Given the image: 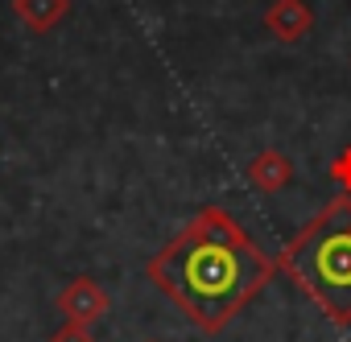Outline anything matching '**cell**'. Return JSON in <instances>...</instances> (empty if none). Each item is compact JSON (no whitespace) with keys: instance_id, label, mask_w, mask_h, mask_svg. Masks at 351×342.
<instances>
[{"instance_id":"6da1fadb","label":"cell","mask_w":351,"mask_h":342,"mask_svg":"<svg viewBox=\"0 0 351 342\" xmlns=\"http://www.w3.org/2000/svg\"><path fill=\"white\" fill-rule=\"evenodd\" d=\"M145 276L186 321L203 334H219L273 285L277 260H269L223 207H203L145 264Z\"/></svg>"},{"instance_id":"7a4b0ae2","label":"cell","mask_w":351,"mask_h":342,"mask_svg":"<svg viewBox=\"0 0 351 342\" xmlns=\"http://www.w3.org/2000/svg\"><path fill=\"white\" fill-rule=\"evenodd\" d=\"M277 268L335 326H351V194L330 198L285 244Z\"/></svg>"},{"instance_id":"3957f363","label":"cell","mask_w":351,"mask_h":342,"mask_svg":"<svg viewBox=\"0 0 351 342\" xmlns=\"http://www.w3.org/2000/svg\"><path fill=\"white\" fill-rule=\"evenodd\" d=\"M58 309H62V317H66V321L95 326V321H104V317H108L112 297H108V289H104L95 276H75V280L58 293Z\"/></svg>"},{"instance_id":"277c9868","label":"cell","mask_w":351,"mask_h":342,"mask_svg":"<svg viewBox=\"0 0 351 342\" xmlns=\"http://www.w3.org/2000/svg\"><path fill=\"white\" fill-rule=\"evenodd\" d=\"M314 25V9L306 0H273L265 9V29L277 38V42H302Z\"/></svg>"},{"instance_id":"5b68a950","label":"cell","mask_w":351,"mask_h":342,"mask_svg":"<svg viewBox=\"0 0 351 342\" xmlns=\"http://www.w3.org/2000/svg\"><path fill=\"white\" fill-rule=\"evenodd\" d=\"M244 178H248L252 190H261V194H277V190H285V186L293 182V161H289L281 148H261V153L248 161Z\"/></svg>"},{"instance_id":"8992f818","label":"cell","mask_w":351,"mask_h":342,"mask_svg":"<svg viewBox=\"0 0 351 342\" xmlns=\"http://www.w3.org/2000/svg\"><path fill=\"white\" fill-rule=\"evenodd\" d=\"M13 13L29 34H50L71 17V0H13Z\"/></svg>"},{"instance_id":"52a82bcc","label":"cell","mask_w":351,"mask_h":342,"mask_svg":"<svg viewBox=\"0 0 351 342\" xmlns=\"http://www.w3.org/2000/svg\"><path fill=\"white\" fill-rule=\"evenodd\" d=\"M50 342H95V338H91V326H79V321H62V326L50 334Z\"/></svg>"},{"instance_id":"ba28073f","label":"cell","mask_w":351,"mask_h":342,"mask_svg":"<svg viewBox=\"0 0 351 342\" xmlns=\"http://www.w3.org/2000/svg\"><path fill=\"white\" fill-rule=\"evenodd\" d=\"M330 178L343 186V194H351V144H347V148L330 161Z\"/></svg>"},{"instance_id":"9c48e42d","label":"cell","mask_w":351,"mask_h":342,"mask_svg":"<svg viewBox=\"0 0 351 342\" xmlns=\"http://www.w3.org/2000/svg\"><path fill=\"white\" fill-rule=\"evenodd\" d=\"M149 342H157V338H149Z\"/></svg>"}]
</instances>
